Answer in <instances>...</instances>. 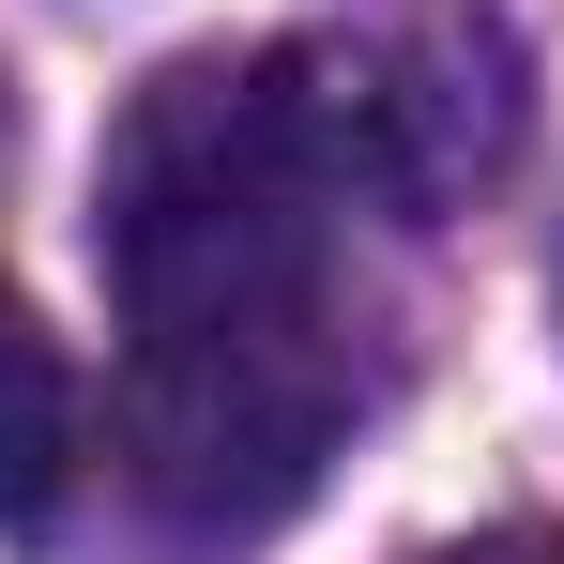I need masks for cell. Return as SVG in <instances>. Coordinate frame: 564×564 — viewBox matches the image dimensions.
I'll return each mask as SVG.
<instances>
[{
  "instance_id": "7a4b0ae2",
  "label": "cell",
  "mask_w": 564,
  "mask_h": 564,
  "mask_svg": "<svg viewBox=\"0 0 564 564\" xmlns=\"http://www.w3.org/2000/svg\"><path fill=\"white\" fill-rule=\"evenodd\" d=\"M77 458H93V412H77V367L62 336L0 290V534H62L77 503Z\"/></svg>"
},
{
  "instance_id": "6da1fadb",
  "label": "cell",
  "mask_w": 564,
  "mask_h": 564,
  "mask_svg": "<svg viewBox=\"0 0 564 564\" xmlns=\"http://www.w3.org/2000/svg\"><path fill=\"white\" fill-rule=\"evenodd\" d=\"M412 229L336 46H198L107 122L93 275L122 305V473L153 534L245 550L367 412L351 229Z\"/></svg>"
},
{
  "instance_id": "3957f363",
  "label": "cell",
  "mask_w": 564,
  "mask_h": 564,
  "mask_svg": "<svg viewBox=\"0 0 564 564\" xmlns=\"http://www.w3.org/2000/svg\"><path fill=\"white\" fill-rule=\"evenodd\" d=\"M427 564H564V534H458V550H427Z\"/></svg>"
},
{
  "instance_id": "277c9868",
  "label": "cell",
  "mask_w": 564,
  "mask_h": 564,
  "mask_svg": "<svg viewBox=\"0 0 564 564\" xmlns=\"http://www.w3.org/2000/svg\"><path fill=\"white\" fill-rule=\"evenodd\" d=\"M0 169H15V93H0Z\"/></svg>"
}]
</instances>
